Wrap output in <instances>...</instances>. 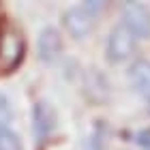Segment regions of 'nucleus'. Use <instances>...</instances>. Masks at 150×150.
Listing matches in <instances>:
<instances>
[{"instance_id": "obj_5", "label": "nucleus", "mask_w": 150, "mask_h": 150, "mask_svg": "<svg viewBox=\"0 0 150 150\" xmlns=\"http://www.w3.org/2000/svg\"><path fill=\"white\" fill-rule=\"evenodd\" d=\"M56 110L47 103L45 99H41L35 103V107H32V131H35V137L39 142L47 139L52 135V131L56 129Z\"/></svg>"}, {"instance_id": "obj_1", "label": "nucleus", "mask_w": 150, "mask_h": 150, "mask_svg": "<svg viewBox=\"0 0 150 150\" xmlns=\"http://www.w3.org/2000/svg\"><path fill=\"white\" fill-rule=\"evenodd\" d=\"M120 24L127 30H131L139 41L150 39V9L142 0H122Z\"/></svg>"}, {"instance_id": "obj_2", "label": "nucleus", "mask_w": 150, "mask_h": 150, "mask_svg": "<svg viewBox=\"0 0 150 150\" xmlns=\"http://www.w3.org/2000/svg\"><path fill=\"white\" fill-rule=\"evenodd\" d=\"M137 37L131 30H127L122 24L114 26L110 37H107V45H105V56L112 64L118 62H127L129 58L135 54V45H137Z\"/></svg>"}, {"instance_id": "obj_4", "label": "nucleus", "mask_w": 150, "mask_h": 150, "mask_svg": "<svg viewBox=\"0 0 150 150\" xmlns=\"http://www.w3.org/2000/svg\"><path fill=\"white\" fill-rule=\"evenodd\" d=\"M94 15H90L81 4L77 6H71L69 11H64V15H62V26H64V30L69 32V35L73 39H86L88 35L92 32L94 28Z\"/></svg>"}, {"instance_id": "obj_8", "label": "nucleus", "mask_w": 150, "mask_h": 150, "mask_svg": "<svg viewBox=\"0 0 150 150\" xmlns=\"http://www.w3.org/2000/svg\"><path fill=\"white\" fill-rule=\"evenodd\" d=\"M0 150H24L19 135L11 127H0Z\"/></svg>"}, {"instance_id": "obj_3", "label": "nucleus", "mask_w": 150, "mask_h": 150, "mask_svg": "<svg viewBox=\"0 0 150 150\" xmlns=\"http://www.w3.org/2000/svg\"><path fill=\"white\" fill-rule=\"evenodd\" d=\"M24 58V39L15 30H6L0 39V71H13Z\"/></svg>"}, {"instance_id": "obj_7", "label": "nucleus", "mask_w": 150, "mask_h": 150, "mask_svg": "<svg viewBox=\"0 0 150 150\" xmlns=\"http://www.w3.org/2000/svg\"><path fill=\"white\" fill-rule=\"evenodd\" d=\"M129 81H131L135 92L150 97V60L148 58L133 60V64L129 67Z\"/></svg>"}, {"instance_id": "obj_9", "label": "nucleus", "mask_w": 150, "mask_h": 150, "mask_svg": "<svg viewBox=\"0 0 150 150\" xmlns=\"http://www.w3.org/2000/svg\"><path fill=\"white\" fill-rule=\"evenodd\" d=\"M13 118V110H11V103L4 94H0V127H9V122Z\"/></svg>"}, {"instance_id": "obj_10", "label": "nucleus", "mask_w": 150, "mask_h": 150, "mask_svg": "<svg viewBox=\"0 0 150 150\" xmlns=\"http://www.w3.org/2000/svg\"><path fill=\"white\" fill-rule=\"evenodd\" d=\"M81 6H84V9L90 13V15L99 17L101 11L107 6V0H81Z\"/></svg>"}, {"instance_id": "obj_11", "label": "nucleus", "mask_w": 150, "mask_h": 150, "mask_svg": "<svg viewBox=\"0 0 150 150\" xmlns=\"http://www.w3.org/2000/svg\"><path fill=\"white\" fill-rule=\"evenodd\" d=\"M135 142L139 144L142 150H150V131H142L137 137H135Z\"/></svg>"}, {"instance_id": "obj_12", "label": "nucleus", "mask_w": 150, "mask_h": 150, "mask_svg": "<svg viewBox=\"0 0 150 150\" xmlns=\"http://www.w3.org/2000/svg\"><path fill=\"white\" fill-rule=\"evenodd\" d=\"M148 114H150V97H148Z\"/></svg>"}, {"instance_id": "obj_6", "label": "nucleus", "mask_w": 150, "mask_h": 150, "mask_svg": "<svg viewBox=\"0 0 150 150\" xmlns=\"http://www.w3.org/2000/svg\"><path fill=\"white\" fill-rule=\"evenodd\" d=\"M37 54L41 58V62L45 64H54L62 54V37L56 28L47 26V28L41 30L39 41H37Z\"/></svg>"}]
</instances>
